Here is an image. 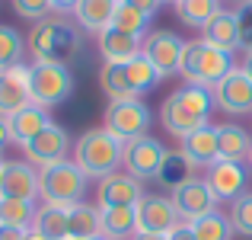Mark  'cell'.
Masks as SVG:
<instances>
[{
	"mask_svg": "<svg viewBox=\"0 0 252 240\" xmlns=\"http://www.w3.org/2000/svg\"><path fill=\"white\" fill-rule=\"evenodd\" d=\"M131 240H166L163 234H134Z\"/></svg>",
	"mask_w": 252,
	"mask_h": 240,
	"instance_id": "ee69618b",
	"label": "cell"
},
{
	"mask_svg": "<svg viewBox=\"0 0 252 240\" xmlns=\"http://www.w3.org/2000/svg\"><path fill=\"white\" fill-rule=\"evenodd\" d=\"M201 32H204L201 36L204 42L227 51V55H233L240 48V16H236V10H220Z\"/></svg>",
	"mask_w": 252,
	"mask_h": 240,
	"instance_id": "d6986e66",
	"label": "cell"
},
{
	"mask_svg": "<svg viewBox=\"0 0 252 240\" xmlns=\"http://www.w3.org/2000/svg\"><path fill=\"white\" fill-rule=\"evenodd\" d=\"M179 208L166 196H144L137 202V234H163L166 237L172 228H179Z\"/></svg>",
	"mask_w": 252,
	"mask_h": 240,
	"instance_id": "30bf717a",
	"label": "cell"
},
{
	"mask_svg": "<svg viewBox=\"0 0 252 240\" xmlns=\"http://www.w3.org/2000/svg\"><path fill=\"white\" fill-rule=\"evenodd\" d=\"M13 144V131H10V119L0 116V157H3V151Z\"/></svg>",
	"mask_w": 252,
	"mask_h": 240,
	"instance_id": "f35d334b",
	"label": "cell"
},
{
	"mask_svg": "<svg viewBox=\"0 0 252 240\" xmlns=\"http://www.w3.org/2000/svg\"><path fill=\"white\" fill-rule=\"evenodd\" d=\"M208 186L217 196V202H236L240 196H246L249 186V173L240 160H217L208 166Z\"/></svg>",
	"mask_w": 252,
	"mask_h": 240,
	"instance_id": "8fae6325",
	"label": "cell"
},
{
	"mask_svg": "<svg viewBox=\"0 0 252 240\" xmlns=\"http://www.w3.org/2000/svg\"><path fill=\"white\" fill-rule=\"evenodd\" d=\"M13 10L29 23H42V19H48L55 13V3L51 0H13Z\"/></svg>",
	"mask_w": 252,
	"mask_h": 240,
	"instance_id": "d590c367",
	"label": "cell"
},
{
	"mask_svg": "<svg viewBox=\"0 0 252 240\" xmlns=\"http://www.w3.org/2000/svg\"><path fill=\"white\" fill-rule=\"evenodd\" d=\"M26 240H48V237H42L38 231H29V234H26Z\"/></svg>",
	"mask_w": 252,
	"mask_h": 240,
	"instance_id": "f6af8a7d",
	"label": "cell"
},
{
	"mask_svg": "<svg viewBox=\"0 0 252 240\" xmlns=\"http://www.w3.org/2000/svg\"><path fill=\"white\" fill-rule=\"evenodd\" d=\"M172 3H179V0H172Z\"/></svg>",
	"mask_w": 252,
	"mask_h": 240,
	"instance_id": "f907efd6",
	"label": "cell"
},
{
	"mask_svg": "<svg viewBox=\"0 0 252 240\" xmlns=\"http://www.w3.org/2000/svg\"><path fill=\"white\" fill-rule=\"evenodd\" d=\"M86 192V173L77 166V160H61L55 166L38 170V196L45 205H77Z\"/></svg>",
	"mask_w": 252,
	"mask_h": 240,
	"instance_id": "5b68a950",
	"label": "cell"
},
{
	"mask_svg": "<svg viewBox=\"0 0 252 240\" xmlns=\"http://www.w3.org/2000/svg\"><path fill=\"white\" fill-rule=\"evenodd\" d=\"M233 3H236V6H243V3H246V0H233Z\"/></svg>",
	"mask_w": 252,
	"mask_h": 240,
	"instance_id": "c3c4849f",
	"label": "cell"
},
{
	"mask_svg": "<svg viewBox=\"0 0 252 240\" xmlns=\"http://www.w3.org/2000/svg\"><path fill=\"white\" fill-rule=\"evenodd\" d=\"M128 74H131V83H134V90H137V96L141 93H150L157 83H160V71L150 64V58H144V55H134V58H128Z\"/></svg>",
	"mask_w": 252,
	"mask_h": 240,
	"instance_id": "d6a6232c",
	"label": "cell"
},
{
	"mask_svg": "<svg viewBox=\"0 0 252 240\" xmlns=\"http://www.w3.org/2000/svg\"><path fill=\"white\" fill-rule=\"evenodd\" d=\"M166 240H198L195 237V231H191V224H179V228H172Z\"/></svg>",
	"mask_w": 252,
	"mask_h": 240,
	"instance_id": "ab89813d",
	"label": "cell"
},
{
	"mask_svg": "<svg viewBox=\"0 0 252 240\" xmlns=\"http://www.w3.org/2000/svg\"><path fill=\"white\" fill-rule=\"evenodd\" d=\"M144 199L141 179H134L131 173H112V176L99 179V208H137V202Z\"/></svg>",
	"mask_w": 252,
	"mask_h": 240,
	"instance_id": "9a60e30c",
	"label": "cell"
},
{
	"mask_svg": "<svg viewBox=\"0 0 252 240\" xmlns=\"http://www.w3.org/2000/svg\"><path fill=\"white\" fill-rule=\"evenodd\" d=\"M236 16H240V48L252 51V0L236 6Z\"/></svg>",
	"mask_w": 252,
	"mask_h": 240,
	"instance_id": "8d00e7d4",
	"label": "cell"
},
{
	"mask_svg": "<svg viewBox=\"0 0 252 240\" xmlns=\"http://www.w3.org/2000/svg\"><path fill=\"white\" fill-rule=\"evenodd\" d=\"M122 0H80L74 6L77 26L86 32H105L112 23H115V13Z\"/></svg>",
	"mask_w": 252,
	"mask_h": 240,
	"instance_id": "ffe728a7",
	"label": "cell"
},
{
	"mask_svg": "<svg viewBox=\"0 0 252 240\" xmlns=\"http://www.w3.org/2000/svg\"><path fill=\"white\" fill-rule=\"evenodd\" d=\"M26 48H29V55L35 61L67 64L83 51V39H80V29H77V23L70 16L51 13L48 19L32 26L29 39H26Z\"/></svg>",
	"mask_w": 252,
	"mask_h": 240,
	"instance_id": "7a4b0ae2",
	"label": "cell"
},
{
	"mask_svg": "<svg viewBox=\"0 0 252 240\" xmlns=\"http://www.w3.org/2000/svg\"><path fill=\"white\" fill-rule=\"evenodd\" d=\"M99 51H102L105 61H128V58L141 55V39L109 26L105 32H99Z\"/></svg>",
	"mask_w": 252,
	"mask_h": 240,
	"instance_id": "cb8c5ba5",
	"label": "cell"
},
{
	"mask_svg": "<svg viewBox=\"0 0 252 240\" xmlns=\"http://www.w3.org/2000/svg\"><path fill=\"white\" fill-rule=\"evenodd\" d=\"M51 3H55V10H61V13H67V10L74 13V6L80 3V0H51Z\"/></svg>",
	"mask_w": 252,
	"mask_h": 240,
	"instance_id": "b9f144b4",
	"label": "cell"
},
{
	"mask_svg": "<svg viewBox=\"0 0 252 240\" xmlns=\"http://www.w3.org/2000/svg\"><path fill=\"white\" fill-rule=\"evenodd\" d=\"M67 215H70L67 205H42L35 211L32 231H38V234L48 237V240H67Z\"/></svg>",
	"mask_w": 252,
	"mask_h": 240,
	"instance_id": "484cf974",
	"label": "cell"
},
{
	"mask_svg": "<svg viewBox=\"0 0 252 240\" xmlns=\"http://www.w3.org/2000/svg\"><path fill=\"white\" fill-rule=\"evenodd\" d=\"M3 163H6V160H3V157H0V173H3Z\"/></svg>",
	"mask_w": 252,
	"mask_h": 240,
	"instance_id": "bcb514c9",
	"label": "cell"
},
{
	"mask_svg": "<svg viewBox=\"0 0 252 240\" xmlns=\"http://www.w3.org/2000/svg\"><path fill=\"white\" fill-rule=\"evenodd\" d=\"M163 157H166V148H163L160 138L144 135V138H137V141L125 144L122 163L128 166L131 176L144 183V179H157V173H160V166H163Z\"/></svg>",
	"mask_w": 252,
	"mask_h": 240,
	"instance_id": "9c48e42d",
	"label": "cell"
},
{
	"mask_svg": "<svg viewBox=\"0 0 252 240\" xmlns=\"http://www.w3.org/2000/svg\"><path fill=\"white\" fill-rule=\"evenodd\" d=\"M26 55V39L13 26H0V74L10 68H19Z\"/></svg>",
	"mask_w": 252,
	"mask_h": 240,
	"instance_id": "f546056e",
	"label": "cell"
},
{
	"mask_svg": "<svg viewBox=\"0 0 252 240\" xmlns=\"http://www.w3.org/2000/svg\"><path fill=\"white\" fill-rule=\"evenodd\" d=\"M214 109V93L208 86L198 83H185L179 90H172L160 106V122L169 135H176L182 141L185 135L204 128L208 125V116Z\"/></svg>",
	"mask_w": 252,
	"mask_h": 240,
	"instance_id": "6da1fadb",
	"label": "cell"
},
{
	"mask_svg": "<svg viewBox=\"0 0 252 240\" xmlns=\"http://www.w3.org/2000/svg\"><path fill=\"white\" fill-rule=\"evenodd\" d=\"M185 45H189V42H182L176 32L157 29V32H147V36H144L141 55L150 58V64L160 71V77H176V74H182Z\"/></svg>",
	"mask_w": 252,
	"mask_h": 240,
	"instance_id": "ba28073f",
	"label": "cell"
},
{
	"mask_svg": "<svg viewBox=\"0 0 252 240\" xmlns=\"http://www.w3.org/2000/svg\"><path fill=\"white\" fill-rule=\"evenodd\" d=\"M102 237V211L86 202L70 205L67 215V240H96Z\"/></svg>",
	"mask_w": 252,
	"mask_h": 240,
	"instance_id": "44dd1931",
	"label": "cell"
},
{
	"mask_svg": "<svg viewBox=\"0 0 252 240\" xmlns=\"http://www.w3.org/2000/svg\"><path fill=\"white\" fill-rule=\"evenodd\" d=\"M96 240H109V237H96Z\"/></svg>",
	"mask_w": 252,
	"mask_h": 240,
	"instance_id": "681fc988",
	"label": "cell"
},
{
	"mask_svg": "<svg viewBox=\"0 0 252 240\" xmlns=\"http://www.w3.org/2000/svg\"><path fill=\"white\" fill-rule=\"evenodd\" d=\"M211 93H214V106L230 116L252 112V80L243 74V68H233L217 86H211Z\"/></svg>",
	"mask_w": 252,
	"mask_h": 240,
	"instance_id": "7c38bea8",
	"label": "cell"
},
{
	"mask_svg": "<svg viewBox=\"0 0 252 240\" xmlns=\"http://www.w3.org/2000/svg\"><path fill=\"white\" fill-rule=\"evenodd\" d=\"M38 196V170L29 160H6L0 173V199H23L32 202Z\"/></svg>",
	"mask_w": 252,
	"mask_h": 240,
	"instance_id": "2e32d148",
	"label": "cell"
},
{
	"mask_svg": "<svg viewBox=\"0 0 252 240\" xmlns=\"http://www.w3.org/2000/svg\"><path fill=\"white\" fill-rule=\"evenodd\" d=\"M189 224L198 240H230V234H233V224H230V218L223 211H211V215L195 218Z\"/></svg>",
	"mask_w": 252,
	"mask_h": 240,
	"instance_id": "1f68e13d",
	"label": "cell"
},
{
	"mask_svg": "<svg viewBox=\"0 0 252 240\" xmlns=\"http://www.w3.org/2000/svg\"><path fill=\"white\" fill-rule=\"evenodd\" d=\"M51 125L48 119V109H42V106H26V109H19L16 116H10V131H13V141L23 148L26 141H32L35 135H42L45 128Z\"/></svg>",
	"mask_w": 252,
	"mask_h": 240,
	"instance_id": "7402d4cb",
	"label": "cell"
},
{
	"mask_svg": "<svg viewBox=\"0 0 252 240\" xmlns=\"http://www.w3.org/2000/svg\"><path fill=\"white\" fill-rule=\"evenodd\" d=\"M246 160H249V166H252V148H249V157H246Z\"/></svg>",
	"mask_w": 252,
	"mask_h": 240,
	"instance_id": "7dc6e473",
	"label": "cell"
},
{
	"mask_svg": "<svg viewBox=\"0 0 252 240\" xmlns=\"http://www.w3.org/2000/svg\"><path fill=\"white\" fill-rule=\"evenodd\" d=\"M122 157H125V144L115 135H109L105 128L83 131L80 141H77V154H74L77 166L86 176H96V179H105L112 173H118Z\"/></svg>",
	"mask_w": 252,
	"mask_h": 240,
	"instance_id": "3957f363",
	"label": "cell"
},
{
	"mask_svg": "<svg viewBox=\"0 0 252 240\" xmlns=\"http://www.w3.org/2000/svg\"><path fill=\"white\" fill-rule=\"evenodd\" d=\"M137 234V208H105L102 211V237L125 240Z\"/></svg>",
	"mask_w": 252,
	"mask_h": 240,
	"instance_id": "f1b7e54d",
	"label": "cell"
},
{
	"mask_svg": "<svg viewBox=\"0 0 252 240\" xmlns=\"http://www.w3.org/2000/svg\"><path fill=\"white\" fill-rule=\"evenodd\" d=\"M99 86L105 90L109 99H141L134 83H131L128 61H105L102 71H99Z\"/></svg>",
	"mask_w": 252,
	"mask_h": 240,
	"instance_id": "603a6c76",
	"label": "cell"
},
{
	"mask_svg": "<svg viewBox=\"0 0 252 240\" xmlns=\"http://www.w3.org/2000/svg\"><path fill=\"white\" fill-rule=\"evenodd\" d=\"M112 26H115L118 32H128V36H134V39L144 42L147 26H150V16L141 13V10H134V6H128V3H118V13H115V23H112Z\"/></svg>",
	"mask_w": 252,
	"mask_h": 240,
	"instance_id": "836d02e7",
	"label": "cell"
},
{
	"mask_svg": "<svg viewBox=\"0 0 252 240\" xmlns=\"http://www.w3.org/2000/svg\"><path fill=\"white\" fill-rule=\"evenodd\" d=\"M233 71V55L208 45L204 39H195V42L185 45V58H182V77L189 83L198 86H217L223 77Z\"/></svg>",
	"mask_w": 252,
	"mask_h": 240,
	"instance_id": "277c9868",
	"label": "cell"
},
{
	"mask_svg": "<svg viewBox=\"0 0 252 240\" xmlns=\"http://www.w3.org/2000/svg\"><path fill=\"white\" fill-rule=\"evenodd\" d=\"M32 106V93H29V68L19 64L0 74V116L10 119L19 109Z\"/></svg>",
	"mask_w": 252,
	"mask_h": 240,
	"instance_id": "e0dca14e",
	"label": "cell"
},
{
	"mask_svg": "<svg viewBox=\"0 0 252 240\" xmlns=\"http://www.w3.org/2000/svg\"><path fill=\"white\" fill-rule=\"evenodd\" d=\"M179 151H182L195 166H204V170H208L211 163L220 160V148H217V125H204V128L185 135L182 141H179Z\"/></svg>",
	"mask_w": 252,
	"mask_h": 240,
	"instance_id": "ac0fdd59",
	"label": "cell"
},
{
	"mask_svg": "<svg viewBox=\"0 0 252 240\" xmlns=\"http://www.w3.org/2000/svg\"><path fill=\"white\" fill-rule=\"evenodd\" d=\"M29 93L32 103L51 109L70 99L74 93V74L67 64H51V61H32L29 64Z\"/></svg>",
	"mask_w": 252,
	"mask_h": 240,
	"instance_id": "8992f818",
	"label": "cell"
},
{
	"mask_svg": "<svg viewBox=\"0 0 252 240\" xmlns=\"http://www.w3.org/2000/svg\"><path fill=\"white\" fill-rule=\"evenodd\" d=\"M191 170H195V163H191L182 151H166L163 166H160V173H157V183H160V186H169V189H179L182 183L195 179V176H191Z\"/></svg>",
	"mask_w": 252,
	"mask_h": 240,
	"instance_id": "4316f807",
	"label": "cell"
},
{
	"mask_svg": "<svg viewBox=\"0 0 252 240\" xmlns=\"http://www.w3.org/2000/svg\"><path fill=\"white\" fill-rule=\"evenodd\" d=\"M243 74L252 80V51H246V61H243Z\"/></svg>",
	"mask_w": 252,
	"mask_h": 240,
	"instance_id": "7bdbcfd3",
	"label": "cell"
},
{
	"mask_svg": "<svg viewBox=\"0 0 252 240\" xmlns=\"http://www.w3.org/2000/svg\"><path fill=\"white\" fill-rule=\"evenodd\" d=\"M217 148H220V160H246L252 135L243 125H217Z\"/></svg>",
	"mask_w": 252,
	"mask_h": 240,
	"instance_id": "d4e9b609",
	"label": "cell"
},
{
	"mask_svg": "<svg viewBox=\"0 0 252 240\" xmlns=\"http://www.w3.org/2000/svg\"><path fill=\"white\" fill-rule=\"evenodd\" d=\"M35 211L38 208H32V202H23V199H0V224L32 231V224H35Z\"/></svg>",
	"mask_w": 252,
	"mask_h": 240,
	"instance_id": "4dcf8cb0",
	"label": "cell"
},
{
	"mask_svg": "<svg viewBox=\"0 0 252 240\" xmlns=\"http://www.w3.org/2000/svg\"><path fill=\"white\" fill-rule=\"evenodd\" d=\"M220 10V0H179L176 3V16L191 29H204Z\"/></svg>",
	"mask_w": 252,
	"mask_h": 240,
	"instance_id": "83f0119b",
	"label": "cell"
},
{
	"mask_svg": "<svg viewBox=\"0 0 252 240\" xmlns=\"http://www.w3.org/2000/svg\"><path fill=\"white\" fill-rule=\"evenodd\" d=\"M230 224H233L236 234L243 237H252V192L246 196H240L236 202H230Z\"/></svg>",
	"mask_w": 252,
	"mask_h": 240,
	"instance_id": "e575fe53",
	"label": "cell"
},
{
	"mask_svg": "<svg viewBox=\"0 0 252 240\" xmlns=\"http://www.w3.org/2000/svg\"><path fill=\"white\" fill-rule=\"evenodd\" d=\"M109 135H115L122 144L137 141L150 131V109L144 99H112L105 109V125Z\"/></svg>",
	"mask_w": 252,
	"mask_h": 240,
	"instance_id": "52a82bcc",
	"label": "cell"
},
{
	"mask_svg": "<svg viewBox=\"0 0 252 240\" xmlns=\"http://www.w3.org/2000/svg\"><path fill=\"white\" fill-rule=\"evenodd\" d=\"M122 3H128V6H134V10H141V13H147L150 19L157 16V10L163 6V0H122Z\"/></svg>",
	"mask_w": 252,
	"mask_h": 240,
	"instance_id": "74e56055",
	"label": "cell"
},
{
	"mask_svg": "<svg viewBox=\"0 0 252 240\" xmlns=\"http://www.w3.org/2000/svg\"><path fill=\"white\" fill-rule=\"evenodd\" d=\"M172 205L179 208V215L185 221H195V218H204L211 211H217V196L211 192L208 179H189L179 189H172Z\"/></svg>",
	"mask_w": 252,
	"mask_h": 240,
	"instance_id": "5bb4252c",
	"label": "cell"
},
{
	"mask_svg": "<svg viewBox=\"0 0 252 240\" xmlns=\"http://www.w3.org/2000/svg\"><path fill=\"white\" fill-rule=\"evenodd\" d=\"M67 151H70V138H67V131H64L61 125H55V122H51L42 135H35L32 141L23 144L26 160H29V163H38V166L61 163V160L67 157Z\"/></svg>",
	"mask_w": 252,
	"mask_h": 240,
	"instance_id": "4fadbf2b",
	"label": "cell"
},
{
	"mask_svg": "<svg viewBox=\"0 0 252 240\" xmlns=\"http://www.w3.org/2000/svg\"><path fill=\"white\" fill-rule=\"evenodd\" d=\"M29 231L23 228H10V224H0V240H26Z\"/></svg>",
	"mask_w": 252,
	"mask_h": 240,
	"instance_id": "60d3db41",
	"label": "cell"
}]
</instances>
